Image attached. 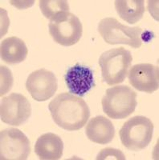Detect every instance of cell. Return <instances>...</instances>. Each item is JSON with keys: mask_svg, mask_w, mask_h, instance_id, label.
Here are the masks:
<instances>
[{"mask_svg": "<svg viewBox=\"0 0 159 160\" xmlns=\"http://www.w3.org/2000/svg\"><path fill=\"white\" fill-rule=\"evenodd\" d=\"M53 121L57 126L68 131H78L86 124L90 111L81 97L70 93H61L48 105Z\"/></svg>", "mask_w": 159, "mask_h": 160, "instance_id": "obj_1", "label": "cell"}, {"mask_svg": "<svg viewBox=\"0 0 159 160\" xmlns=\"http://www.w3.org/2000/svg\"><path fill=\"white\" fill-rule=\"evenodd\" d=\"M104 112L114 119L131 115L137 106V93L128 86H116L106 90L101 100Z\"/></svg>", "mask_w": 159, "mask_h": 160, "instance_id": "obj_2", "label": "cell"}, {"mask_svg": "<svg viewBox=\"0 0 159 160\" xmlns=\"http://www.w3.org/2000/svg\"><path fill=\"white\" fill-rule=\"evenodd\" d=\"M133 62L130 51L124 48H114L102 53L99 58L103 80L109 86L121 83L128 75Z\"/></svg>", "mask_w": 159, "mask_h": 160, "instance_id": "obj_3", "label": "cell"}, {"mask_svg": "<svg viewBox=\"0 0 159 160\" xmlns=\"http://www.w3.org/2000/svg\"><path fill=\"white\" fill-rule=\"evenodd\" d=\"M98 31L108 44H125L134 48H141L142 45L143 29L123 25L115 18L101 19L98 24Z\"/></svg>", "mask_w": 159, "mask_h": 160, "instance_id": "obj_4", "label": "cell"}, {"mask_svg": "<svg viewBox=\"0 0 159 160\" xmlns=\"http://www.w3.org/2000/svg\"><path fill=\"white\" fill-rule=\"evenodd\" d=\"M154 124L145 116H134L127 120L119 131V136L125 148L130 151H141L151 142Z\"/></svg>", "mask_w": 159, "mask_h": 160, "instance_id": "obj_5", "label": "cell"}, {"mask_svg": "<svg viewBox=\"0 0 159 160\" xmlns=\"http://www.w3.org/2000/svg\"><path fill=\"white\" fill-rule=\"evenodd\" d=\"M48 28L54 42L64 47L75 45L82 37V23L72 13H60L50 20Z\"/></svg>", "mask_w": 159, "mask_h": 160, "instance_id": "obj_6", "label": "cell"}, {"mask_svg": "<svg viewBox=\"0 0 159 160\" xmlns=\"http://www.w3.org/2000/svg\"><path fill=\"white\" fill-rule=\"evenodd\" d=\"M31 153L28 138L20 130L8 128L0 132L1 160H25Z\"/></svg>", "mask_w": 159, "mask_h": 160, "instance_id": "obj_7", "label": "cell"}, {"mask_svg": "<svg viewBox=\"0 0 159 160\" xmlns=\"http://www.w3.org/2000/svg\"><path fill=\"white\" fill-rule=\"evenodd\" d=\"M31 114V103L24 95L11 93L3 98L0 115L4 123L18 127L24 124L30 118Z\"/></svg>", "mask_w": 159, "mask_h": 160, "instance_id": "obj_8", "label": "cell"}, {"mask_svg": "<svg viewBox=\"0 0 159 160\" xmlns=\"http://www.w3.org/2000/svg\"><path fill=\"white\" fill-rule=\"evenodd\" d=\"M58 83L54 73L46 69L33 71L26 82V88L35 101L44 102L56 92Z\"/></svg>", "mask_w": 159, "mask_h": 160, "instance_id": "obj_9", "label": "cell"}, {"mask_svg": "<svg viewBox=\"0 0 159 160\" xmlns=\"http://www.w3.org/2000/svg\"><path fill=\"white\" fill-rule=\"evenodd\" d=\"M129 82L135 89L151 93L158 89V67L151 63H139L133 66L128 72Z\"/></svg>", "mask_w": 159, "mask_h": 160, "instance_id": "obj_10", "label": "cell"}, {"mask_svg": "<svg viewBox=\"0 0 159 160\" xmlns=\"http://www.w3.org/2000/svg\"><path fill=\"white\" fill-rule=\"evenodd\" d=\"M64 80L70 93L80 97L84 96L95 86L93 71L78 63L67 71Z\"/></svg>", "mask_w": 159, "mask_h": 160, "instance_id": "obj_11", "label": "cell"}, {"mask_svg": "<svg viewBox=\"0 0 159 160\" xmlns=\"http://www.w3.org/2000/svg\"><path fill=\"white\" fill-rule=\"evenodd\" d=\"M86 135L92 142L98 144H108L115 136V128L113 122L104 116L91 118L85 128Z\"/></svg>", "mask_w": 159, "mask_h": 160, "instance_id": "obj_12", "label": "cell"}, {"mask_svg": "<svg viewBox=\"0 0 159 160\" xmlns=\"http://www.w3.org/2000/svg\"><path fill=\"white\" fill-rule=\"evenodd\" d=\"M64 143L60 136L53 133H46L38 138L35 144V153L40 159H61Z\"/></svg>", "mask_w": 159, "mask_h": 160, "instance_id": "obj_13", "label": "cell"}, {"mask_svg": "<svg viewBox=\"0 0 159 160\" xmlns=\"http://www.w3.org/2000/svg\"><path fill=\"white\" fill-rule=\"evenodd\" d=\"M0 55L3 61L7 63H20L28 56V49L22 39L15 36L9 37L1 42Z\"/></svg>", "mask_w": 159, "mask_h": 160, "instance_id": "obj_14", "label": "cell"}, {"mask_svg": "<svg viewBox=\"0 0 159 160\" xmlns=\"http://www.w3.org/2000/svg\"><path fill=\"white\" fill-rule=\"evenodd\" d=\"M115 8L121 19L134 24L142 18L145 12L143 0H116Z\"/></svg>", "mask_w": 159, "mask_h": 160, "instance_id": "obj_15", "label": "cell"}, {"mask_svg": "<svg viewBox=\"0 0 159 160\" xmlns=\"http://www.w3.org/2000/svg\"><path fill=\"white\" fill-rule=\"evenodd\" d=\"M40 8L46 18L52 19L60 13L69 12L68 1L64 0H41Z\"/></svg>", "mask_w": 159, "mask_h": 160, "instance_id": "obj_16", "label": "cell"}, {"mask_svg": "<svg viewBox=\"0 0 159 160\" xmlns=\"http://www.w3.org/2000/svg\"><path fill=\"white\" fill-rule=\"evenodd\" d=\"M114 157L115 159H125V156L124 155L121 150L114 149V148H104L101 150V151L98 154L97 157V160L109 159Z\"/></svg>", "mask_w": 159, "mask_h": 160, "instance_id": "obj_17", "label": "cell"}]
</instances>
